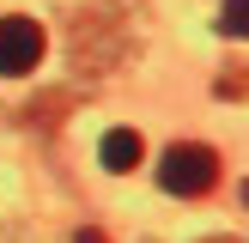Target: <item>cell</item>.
I'll list each match as a JSON object with an SVG mask.
<instances>
[{
  "label": "cell",
  "mask_w": 249,
  "mask_h": 243,
  "mask_svg": "<svg viewBox=\"0 0 249 243\" xmlns=\"http://www.w3.org/2000/svg\"><path fill=\"white\" fill-rule=\"evenodd\" d=\"M158 182H164V194H189V201H201V194H213V182H219V152L201 146V140L164 146V158H158Z\"/></svg>",
  "instance_id": "cell-1"
},
{
  "label": "cell",
  "mask_w": 249,
  "mask_h": 243,
  "mask_svg": "<svg viewBox=\"0 0 249 243\" xmlns=\"http://www.w3.org/2000/svg\"><path fill=\"white\" fill-rule=\"evenodd\" d=\"M67 243H109V237H104V231H97V225H79V231H73Z\"/></svg>",
  "instance_id": "cell-6"
},
{
  "label": "cell",
  "mask_w": 249,
  "mask_h": 243,
  "mask_svg": "<svg viewBox=\"0 0 249 243\" xmlns=\"http://www.w3.org/2000/svg\"><path fill=\"white\" fill-rule=\"evenodd\" d=\"M36 61H43V24L24 18V12H6L0 18V73H31Z\"/></svg>",
  "instance_id": "cell-2"
},
{
  "label": "cell",
  "mask_w": 249,
  "mask_h": 243,
  "mask_svg": "<svg viewBox=\"0 0 249 243\" xmlns=\"http://www.w3.org/2000/svg\"><path fill=\"white\" fill-rule=\"evenodd\" d=\"M243 201H249V189H243Z\"/></svg>",
  "instance_id": "cell-8"
},
{
  "label": "cell",
  "mask_w": 249,
  "mask_h": 243,
  "mask_svg": "<svg viewBox=\"0 0 249 243\" xmlns=\"http://www.w3.org/2000/svg\"><path fill=\"white\" fill-rule=\"evenodd\" d=\"M97 152H104V170H134L146 146H140V134H134V128H109Z\"/></svg>",
  "instance_id": "cell-3"
},
{
  "label": "cell",
  "mask_w": 249,
  "mask_h": 243,
  "mask_svg": "<svg viewBox=\"0 0 249 243\" xmlns=\"http://www.w3.org/2000/svg\"><path fill=\"white\" fill-rule=\"evenodd\" d=\"M201 243H237V237H201Z\"/></svg>",
  "instance_id": "cell-7"
},
{
  "label": "cell",
  "mask_w": 249,
  "mask_h": 243,
  "mask_svg": "<svg viewBox=\"0 0 249 243\" xmlns=\"http://www.w3.org/2000/svg\"><path fill=\"white\" fill-rule=\"evenodd\" d=\"M219 31L225 36H249V0H225L219 6Z\"/></svg>",
  "instance_id": "cell-4"
},
{
  "label": "cell",
  "mask_w": 249,
  "mask_h": 243,
  "mask_svg": "<svg viewBox=\"0 0 249 243\" xmlns=\"http://www.w3.org/2000/svg\"><path fill=\"white\" fill-rule=\"evenodd\" d=\"M219 97H249V67L225 73V79H219Z\"/></svg>",
  "instance_id": "cell-5"
}]
</instances>
